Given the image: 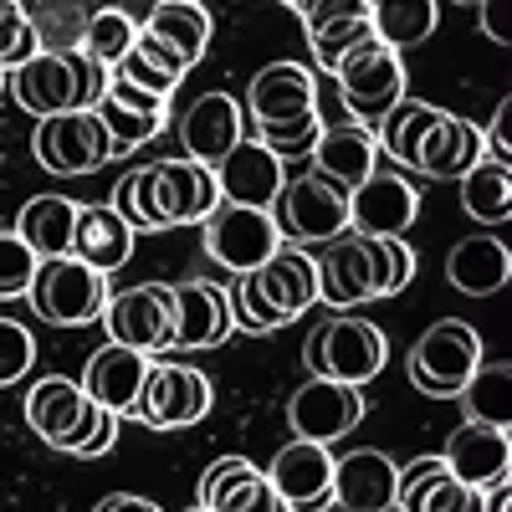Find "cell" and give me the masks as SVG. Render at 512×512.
Masks as SVG:
<instances>
[{
	"instance_id": "obj_1",
	"label": "cell",
	"mask_w": 512,
	"mask_h": 512,
	"mask_svg": "<svg viewBox=\"0 0 512 512\" xmlns=\"http://www.w3.org/2000/svg\"><path fill=\"white\" fill-rule=\"evenodd\" d=\"M374 144H379V154H390L395 169H405V175L461 180L466 169L482 159V128L405 93L374 123Z\"/></svg>"
},
{
	"instance_id": "obj_2",
	"label": "cell",
	"mask_w": 512,
	"mask_h": 512,
	"mask_svg": "<svg viewBox=\"0 0 512 512\" xmlns=\"http://www.w3.org/2000/svg\"><path fill=\"white\" fill-rule=\"evenodd\" d=\"M118 216L128 221V231H169V226H195L210 210L221 205L216 190V169L195 164V159H154L139 164L113 185L108 200Z\"/></svg>"
},
{
	"instance_id": "obj_3",
	"label": "cell",
	"mask_w": 512,
	"mask_h": 512,
	"mask_svg": "<svg viewBox=\"0 0 512 512\" xmlns=\"http://www.w3.org/2000/svg\"><path fill=\"white\" fill-rule=\"evenodd\" d=\"M318 267V303L333 313H349L374 297H395L415 282V251L395 236H359L344 231L323 241V251L313 256Z\"/></svg>"
},
{
	"instance_id": "obj_4",
	"label": "cell",
	"mask_w": 512,
	"mask_h": 512,
	"mask_svg": "<svg viewBox=\"0 0 512 512\" xmlns=\"http://www.w3.org/2000/svg\"><path fill=\"white\" fill-rule=\"evenodd\" d=\"M246 108L256 118V134L277 159L313 154L323 134V113H318V77L303 62H272L251 77Z\"/></svg>"
},
{
	"instance_id": "obj_5",
	"label": "cell",
	"mask_w": 512,
	"mask_h": 512,
	"mask_svg": "<svg viewBox=\"0 0 512 512\" xmlns=\"http://www.w3.org/2000/svg\"><path fill=\"white\" fill-rule=\"evenodd\" d=\"M318 303V267L308 246L282 241L262 267H251L231 287V318L241 333H272L297 323Z\"/></svg>"
},
{
	"instance_id": "obj_6",
	"label": "cell",
	"mask_w": 512,
	"mask_h": 512,
	"mask_svg": "<svg viewBox=\"0 0 512 512\" xmlns=\"http://www.w3.org/2000/svg\"><path fill=\"white\" fill-rule=\"evenodd\" d=\"M108 88V67H98L82 47L67 52H36L31 62L6 72V93L36 113V118H52V113H77V108H93Z\"/></svg>"
},
{
	"instance_id": "obj_7",
	"label": "cell",
	"mask_w": 512,
	"mask_h": 512,
	"mask_svg": "<svg viewBox=\"0 0 512 512\" xmlns=\"http://www.w3.org/2000/svg\"><path fill=\"white\" fill-rule=\"evenodd\" d=\"M303 364H308L313 379H338V384L364 390V384L379 379L384 364H390V344H384V333L374 323L333 313L323 328H313L303 338Z\"/></svg>"
},
{
	"instance_id": "obj_8",
	"label": "cell",
	"mask_w": 512,
	"mask_h": 512,
	"mask_svg": "<svg viewBox=\"0 0 512 512\" xmlns=\"http://www.w3.org/2000/svg\"><path fill=\"white\" fill-rule=\"evenodd\" d=\"M108 292H113L108 277L93 272L88 262H77V256H47V262H36L26 303L52 328H88L103 318Z\"/></svg>"
},
{
	"instance_id": "obj_9",
	"label": "cell",
	"mask_w": 512,
	"mask_h": 512,
	"mask_svg": "<svg viewBox=\"0 0 512 512\" xmlns=\"http://www.w3.org/2000/svg\"><path fill=\"white\" fill-rule=\"evenodd\" d=\"M482 359H487L482 333L472 323H461V318H441V323H431V328L415 338V349H410V379H415L420 395L456 400L466 390V379L477 374Z\"/></svg>"
},
{
	"instance_id": "obj_10",
	"label": "cell",
	"mask_w": 512,
	"mask_h": 512,
	"mask_svg": "<svg viewBox=\"0 0 512 512\" xmlns=\"http://www.w3.org/2000/svg\"><path fill=\"white\" fill-rule=\"evenodd\" d=\"M31 154L47 175H98L103 164H113L123 149L113 144V134L103 128V118L93 108H77V113H52L36 123V139H31Z\"/></svg>"
},
{
	"instance_id": "obj_11",
	"label": "cell",
	"mask_w": 512,
	"mask_h": 512,
	"mask_svg": "<svg viewBox=\"0 0 512 512\" xmlns=\"http://www.w3.org/2000/svg\"><path fill=\"white\" fill-rule=\"evenodd\" d=\"M272 221H277V236L292 246H323L349 231V190H338L313 169L292 175L282 195L272 200Z\"/></svg>"
},
{
	"instance_id": "obj_12",
	"label": "cell",
	"mask_w": 512,
	"mask_h": 512,
	"mask_svg": "<svg viewBox=\"0 0 512 512\" xmlns=\"http://www.w3.org/2000/svg\"><path fill=\"white\" fill-rule=\"evenodd\" d=\"M103 410L88 400V390L72 379V374H47L31 384L26 395V425L47 441L52 451H67V456H82V446L93 441Z\"/></svg>"
},
{
	"instance_id": "obj_13",
	"label": "cell",
	"mask_w": 512,
	"mask_h": 512,
	"mask_svg": "<svg viewBox=\"0 0 512 512\" xmlns=\"http://www.w3.org/2000/svg\"><path fill=\"white\" fill-rule=\"evenodd\" d=\"M108 328L113 344H128L149 359H159L164 349H175V287L164 282H134L108 292V308L98 318Z\"/></svg>"
},
{
	"instance_id": "obj_14",
	"label": "cell",
	"mask_w": 512,
	"mask_h": 512,
	"mask_svg": "<svg viewBox=\"0 0 512 512\" xmlns=\"http://www.w3.org/2000/svg\"><path fill=\"white\" fill-rule=\"evenodd\" d=\"M333 77H338V98H344L349 118L369 123V128L405 98V62H400V52L384 47L379 36L364 41L359 52H349L333 67Z\"/></svg>"
},
{
	"instance_id": "obj_15",
	"label": "cell",
	"mask_w": 512,
	"mask_h": 512,
	"mask_svg": "<svg viewBox=\"0 0 512 512\" xmlns=\"http://www.w3.org/2000/svg\"><path fill=\"white\" fill-rule=\"evenodd\" d=\"M210 405H216V390H210V379L200 369L149 359L144 390L134 400V420H144L149 431H180V425L205 420Z\"/></svg>"
},
{
	"instance_id": "obj_16",
	"label": "cell",
	"mask_w": 512,
	"mask_h": 512,
	"mask_svg": "<svg viewBox=\"0 0 512 512\" xmlns=\"http://www.w3.org/2000/svg\"><path fill=\"white\" fill-rule=\"evenodd\" d=\"M200 226H205V256H210V262H221L226 272H236V277L251 272V267H262L267 256L282 246L272 210H251V205L221 200Z\"/></svg>"
},
{
	"instance_id": "obj_17",
	"label": "cell",
	"mask_w": 512,
	"mask_h": 512,
	"mask_svg": "<svg viewBox=\"0 0 512 512\" xmlns=\"http://www.w3.org/2000/svg\"><path fill=\"white\" fill-rule=\"evenodd\" d=\"M359 420H364V390L338 384V379H308V384H297L292 400H287V425H292L297 441L333 446L338 436H349Z\"/></svg>"
},
{
	"instance_id": "obj_18",
	"label": "cell",
	"mask_w": 512,
	"mask_h": 512,
	"mask_svg": "<svg viewBox=\"0 0 512 512\" xmlns=\"http://www.w3.org/2000/svg\"><path fill=\"white\" fill-rule=\"evenodd\" d=\"M420 216V195L405 180V169H374L349 190V231L359 236H395L405 241V231Z\"/></svg>"
},
{
	"instance_id": "obj_19",
	"label": "cell",
	"mask_w": 512,
	"mask_h": 512,
	"mask_svg": "<svg viewBox=\"0 0 512 512\" xmlns=\"http://www.w3.org/2000/svg\"><path fill=\"white\" fill-rule=\"evenodd\" d=\"M267 482H272V492L292 507V512H328L333 507V456H328V446H318V441H287L267 466Z\"/></svg>"
},
{
	"instance_id": "obj_20",
	"label": "cell",
	"mask_w": 512,
	"mask_h": 512,
	"mask_svg": "<svg viewBox=\"0 0 512 512\" xmlns=\"http://www.w3.org/2000/svg\"><path fill=\"white\" fill-rule=\"evenodd\" d=\"M441 466L466 482V487H497L507 482V466H512V441H507V425H477V420H461L456 431L441 446Z\"/></svg>"
},
{
	"instance_id": "obj_21",
	"label": "cell",
	"mask_w": 512,
	"mask_h": 512,
	"mask_svg": "<svg viewBox=\"0 0 512 512\" xmlns=\"http://www.w3.org/2000/svg\"><path fill=\"white\" fill-rule=\"evenodd\" d=\"M241 139H246V108L231 93H200L180 118V144H185V159L195 164L216 169Z\"/></svg>"
},
{
	"instance_id": "obj_22",
	"label": "cell",
	"mask_w": 512,
	"mask_h": 512,
	"mask_svg": "<svg viewBox=\"0 0 512 512\" xmlns=\"http://www.w3.org/2000/svg\"><path fill=\"white\" fill-rule=\"evenodd\" d=\"M236 333L231 287L190 277L175 287V349H221Z\"/></svg>"
},
{
	"instance_id": "obj_23",
	"label": "cell",
	"mask_w": 512,
	"mask_h": 512,
	"mask_svg": "<svg viewBox=\"0 0 512 512\" xmlns=\"http://www.w3.org/2000/svg\"><path fill=\"white\" fill-rule=\"evenodd\" d=\"M282 185H287L282 159H277L262 139H251V134L216 164V190H221V200H231V205L272 210V200L282 195Z\"/></svg>"
},
{
	"instance_id": "obj_24",
	"label": "cell",
	"mask_w": 512,
	"mask_h": 512,
	"mask_svg": "<svg viewBox=\"0 0 512 512\" xmlns=\"http://www.w3.org/2000/svg\"><path fill=\"white\" fill-rule=\"evenodd\" d=\"M395 482H400V466L374 446L333 456V507H344V512H390Z\"/></svg>"
},
{
	"instance_id": "obj_25",
	"label": "cell",
	"mask_w": 512,
	"mask_h": 512,
	"mask_svg": "<svg viewBox=\"0 0 512 512\" xmlns=\"http://www.w3.org/2000/svg\"><path fill=\"white\" fill-rule=\"evenodd\" d=\"M200 502H205L210 512H292V507L272 492L267 472H262L256 461H246V456L210 461L205 477H200Z\"/></svg>"
},
{
	"instance_id": "obj_26",
	"label": "cell",
	"mask_w": 512,
	"mask_h": 512,
	"mask_svg": "<svg viewBox=\"0 0 512 512\" xmlns=\"http://www.w3.org/2000/svg\"><path fill=\"white\" fill-rule=\"evenodd\" d=\"M93 113L103 118V128L113 134V144L128 154V149L149 144L159 128H164V118H169V98L144 93V88H134V82H123L118 72H108V88H103V98L93 103Z\"/></svg>"
},
{
	"instance_id": "obj_27",
	"label": "cell",
	"mask_w": 512,
	"mask_h": 512,
	"mask_svg": "<svg viewBox=\"0 0 512 512\" xmlns=\"http://www.w3.org/2000/svg\"><path fill=\"white\" fill-rule=\"evenodd\" d=\"M144 374H149V354L128 349V344H108L88 359V369H82V390H88V400L98 410H113V415H134V400L144 390Z\"/></svg>"
},
{
	"instance_id": "obj_28",
	"label": "cell",
	"mask_w": 512,
	"mask_h": 512,
	"mask_svg": "<svg viewBox=\"0 0 512 512\" xmlns=\"http://www.w3.org/2000/svg\"><path fill=\"white\" fill-rule=\"evenodd\" d=\"M395 507L400 512H482V492L456 482L441 466V456H415L400 466Z\"/></svg>"
},
{
	"instance_id": "obj_29",
	"label": "cell",
	"mask_w": 512,
	"mask_h": 512,
	"mask_svg": "<svg viewBox=\"0 0 512 512\" xmlns=\"http://www.w3.org/2000/svg\"><path fill=\"white\" fill-rule=\"evenodd\" d=\"M379 169V144H374V128L369 123H338L323 128L318 144H313V175L333 180L338 190H354L364 175Z\"/></svg>"
},
{
	"instance_id": "obj_30",
	"label": "cell",
	"mask_w": 512,
	"mask_h": 512,
	"mask_svg": "<svg viewBox=\"0 0 512 512\" xmlns=\"http://www.w3.org/2000/svg\"><path fill=\"white\" fill-rule=\"evenodd\" d=\"M72 256L88 262L93 272L113 277L128 256H134V231L113 205H77V226H72Z\"/></svg>"
},
{
	"instance_id": "obj_31",
	"label": "cell",
	"mask_w": 512,
	"mask_h": 512,
	"mask_svg": "<svg viewBox=\"0 0 512 512\" xmlns=\"http://www.w3.org/2000/svg\"><path fill=\"white\" fill-rule=\"evenodd\" d=\"M507 277H512V256H507V246H502L497 236H487V231L456 241L451 256H446V282H451L456 292H466V297H497V292L507 287Z\"/></svg>"
},
{
	"instance_id": "obj_32",
	"label": "cell",
	"mask_w": 512,
	"mask_h": 512,
	"mask_svg": "<svg viewBox=\"0 0 512 512\" xmlns=\"http://www.w3.org/2000/svg\"><path fill=\"white\" fill-rule=\"evenodd\" d=\"M72 226L77 205L67 195H31L16 216V236L47 262V256H72Z\"/></svg>"
},
{
	"instance_id": "obj_33",
	"label": "cell",
	"mask_w": 512,
	"mask_h": 512,
	"mask_svg": "<svg viewBox=\"0 0 512 512\" xmlns=\"http://www.w3.org/2000/svg\"><path fill=\"white\" fill-rule=\"evenodd\" d=\"M374 36L384 41L390 52H410L425 47L441 26V0H374Z\"/></svg>"
},
{
	"instance_id": "obj_34",
	"label": "cell",
	"mask_w": 512,
	"mask_h": 512,
	"mask_svg": "<svg viewBox=\"0 0 512 512\" xmlns=\"http://www.w3.org/2000/svg\"><path fill=\"white\" fill-rule=\"evenodd\" d=\"M139 31L154 36V41H164V47L175 52L185 67H195V62L205 57V47H210V31H216V21H210L205 6H159V11H149V21H144Z\"/></svg>"
},
{
	"instance_id": "obj_35",
	"label": "cell",
	"mask_w": 512,
	"mask_h": 512,
	"mask_svg": "<svg viewBox=\"0 0 512 512\" xmlns=\"http://www.w3.org/2000/svg\"><path fill=\"white\" fill-rule=\"evenodd\" d=\"M461 210H466L477 226L507 221V210H512V164H497V159L482 154V159L461 175Z\"/></svg>"
},
{
	"instance_id": "obj_36",
	"label": "cell",
	"mask_w": 512,
	"mask_h": 512,
	"mask_svg": "<svg viewBox=\"0 0 512 512\" xmlns=\"http://www.w3.org/2000/svg\"><path fill=\"white\" fill-rule=\"evenodd\" d=\"M123 82H134V88H144V93H159V98H169V93H175L180 88V82H185V62L175 57V52H169L164 47V41H154V36H134V47H128V57L113 67Z\"/></svg>"
},
{
	"instance_id": "obj_37",
	"label": "cell",
	"mask_w": 512,
	"mask_h": 512,
	"mask_svg": "<svg viewBox=\"0 0 512 512\" xmlns=\"http://www.w3.org/2000/svg\"><path fill=\"white\" fill-rule=\"evenodd\" d=\"M461 415L477 425H507L512 420V364L507 359H482L477 374L466 379V390L456 395Z\"/></svg>"
},
{
	"instance_id": "obj_38",
	"label": "cell",
	"mask_w": 512,
	"mask_h": 512,
	"mask_svg": "<svg viewBox=\"0 0 512 512\" xmlns=\"http://www.w3.org/2000/svg\"><path fill=\"white\" fill-rule=\"evenodd\" d=\"M364 41H374V21L369 16H328V21L308 26V47H313L318 72H333L349 52H359Z\"/></svg>"
},
{
	"instance_id": "obj_39",
	"label": "cell",
	"mask_w": 512,
	"mask_h": 512,
	"mask_svg": "<svg viewBox=\"0 0 512 512\" xmlns=\"http://www.w3.org/2000/svg\"><path fill=\"white\" fill-rule=\"evenodd\" d=\"M134 36H139V21H128L123 11H98V16H88V26H82L77 47L88 52L98 67L113 72V67L128 57V47H134Z\"/></svg>"
},
{
	"instance_id": "obj_40",
	"label": "cell",
	"mask_w": 512,
	"mask_h": 512,
	"mask_svg": "<svg viewBox=\"0 0 512 512\" xmlns=\"http://www.w3.org/2000/svg\"><path fill=\"white\" fill-rule=\"evenodd\" d=\"M41 52V36H36V26H31V16L21 11V0H6L0 6V67H21V62H31Z\"/></svg>"
},
{
	"instance_id": "obj_41",
	"label": "cell",
	"mask_w": 512,
	"mask_h": 512,
	"mask_svg": "<svg viewBox=\"0 0 512 512\" xmlns=\"http://www.w3.org/2000/svg\"><path fill=\"white\" fill-rule=\"evenodd\" d=\"M41 256L16 236V231H0V297H26L31 277H36Z\"/></svg>"
},
{
	"instance_id": "obj_42",
	"label": "cell",
	"mask_w": 512,
	"mask_h": 512,
	"mask_svg": "<svg viewBox=\"0 0 512 512\" xmlns=\"http://www.w3.org/2000/svg\"><path fill=\"white\" fill-rule=\"evenodd\" d=\"M31 364H36V338H31V328L16 323V318H0V390H6V384H16V379H26Z\"/></svg>"
},
{
	"instance_id": "obj_43",
	"label": "cell",
	"mask_w": 512,
	"mask_h": 512,
	"mask_svg": "<svg viewBox=\"0 0 512 512\" xmlns=\"http://www.w3.org/2000/svg\"><path fill=\"white\" fill-rule=\"evenodd\" d=\"M507 118H512V103H497L492 113V128L482 134V154L497 159V164H512V139H507Z\"/></svg>"
},
{
	"instance_id": "obj_44",
	"label": "cell",
	"mask_w": 512,
	"mask_h": 512,
	"mask_svg": "<svg viewBox=\"0 0 512 512\" xmlns=\"http://www.w3.org/2000/svg\"><path fill=\"white\" fill-rule=\"evenodd\" d=\"M477 21H482V36L497 41V47H507L512 41V26H507V0H482L477 6Z\"/></svg>"
},
{
	"instance_id": "obj_45",
	"label": "cell",
	"mask_w": 512,
	"mask_h": 512,
	"mask_svg": "<svg viewBox=\"0 0 512 512\" xmlns=\"http://www.w3.org/2000/svg\"><path fill=\"white\" fill-rule=\"evenodd\" d=\"M93 512H164L154 497H139V492H113V497H103Z\"/></svg>"
},
{
	"instance_id": "obj_46",
	"label": "cell",
	"mask_w": 512,
	"mask_h": 512,
	"mask_svg": "<svg viewBox=\"0 0 512 512\" xmlns=\"http://www.w3.org/2000/svg\"><path fill=\"white\" fill-rule=\"evenodd\" d=\"M507 507H512V487L507 482H497V487L482 492V512H507Z\"/></svg>"
},
{
	"instance_id": "obj_47",
	"label": "cell",
	"mask_w": 512,
	"mask_h": 512,
	"mask_svg": "<svg viewBox=\"0 0 512 512\" xmlns=\"http://www.w3.org/2000/svg\"><path fill=\"white\" fill-rule=\"evenodd\" d=\"M159 6H205V0H159Z\"/></svg>"
},
{
	"instance_id": "obj_48",
	"label": "cell",
	"mask_w": 512,
	"mask_h": 512,
	"mask_svg": "<svg viewBox=\"0 0 512 512\" xmlns=\"http://www.w3.org/2000/svg\"><path fill=\"white\" fill-rule=\"evenodd\" d=\"M282 6H287V11H303V6H308V0H282Z\"/></svg>"
},
{
	"instance_id": "obj_49",
	"label": "cell",
	"mask_w": 512,
	"mask_h": 512,
	"mask_svg": "<svg viewBox=\"0 0 512 512\" xmlns=\"http://www.w3.org/2000/svg\"><path fill=\"white\" fill-rule=\"evenodd\" d=\"M456 6H472V11H477V6H482V0H456Z\"/></svg>"
},
{
	"instance_id": "obj_50",
	"label": "cell",
	"mask_w": 512,
	"mask_h": 512,
	"mask_svg": "<svg viewBox=\"0 0 512 512\" xmlns=\"http://www.w3.org/2000/svg\"><path fill=\"white\" fill-rule=\"evenodd\" d=\"M185 512H210V507H205V502H195V507H185Z\"/></svg>"
},
{
	"instance_id": "obj_51",
	"label": "cell",
	"mask_w": 512,
	"mask_h": 512,
	"mask_svg": "<svg viewBox=\"0 0 512 512\" xmlns=\"http://www.w3.org/2000/svg\"><path fill=\"white\" fill-rule=\"evenodd\" d=\"M0 93H6V67H0Z\"/></svg>"
},
{
	"instance_id": "obj_52",
	"label": "cell",
	"mask_w": 512,
	"mask_h": 512,
	"mask_svg": "<svg viewBox=\"0 0 512 512\" xmlns=\"http://www.w3.org/2000/svg\"><path fill=\"white\" fill-rule=\"evenodd\" d=\"M0 6H6V0H0Z\"/></svg>"
}]
</instances>
